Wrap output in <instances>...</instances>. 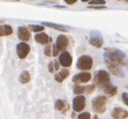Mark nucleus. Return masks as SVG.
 Instances as JSON below:
<instances>
[{
	"mask_svg": "<svg viewBox=\"0 0 128 119\" xmlns=\"http://www.w3.org/2000/svg\"><path fill=\"white\" fill-rule=\"evenodd\" d=\"M69 75H70L69 70L64 69V70L60 71L58 73H56V74L54 75V79H56V82L62 83V82L64 80H65L66 78H68V77H69Z\"/></svg>",
	"mask_w": 128,
	"mask_h": 119,
	"instance_id": "nucleus-16",
	"label": "nucleus"
},
{
	"mask_svg": "<svg viewBox=\"0 0 128 119\" xmlns=\"http://www.w3.org/2000/svg\"><path fill=\"white\" fill-rule=\"evenodd\" d=\"M105 60L107 62L119 65L121 67H126L127 61H126V56L124 52H122L119 50L115 48H106L105 50Z\"/></svg>",
	"mask_w": 128,
	"mask_h": 119,
	"instance_id": "nucleus-1",
	"label": "nucleus"
},
{
	"mask_svg": "<svg viewBox=\"0 0 128 119\" xmlns=\"http://www.w3.org/2000/svg\"><path fill=\"white\" fill-rule=\"evenodd\" d=\"M12 27L8 24L0 25V36H7L12 34Z\"/></svg>",
	"mask_w": 128,
	"mask_h": 119,
	"instance_id": "nucleus-17",
	"label": "nucleus"
},
{
	"mask_svg": "<svg viewBox=\"0 0 128 119\" xmlns=\"http://www.w3.org/2000/svg\"><path fill=\"white\" fill-rule=\"evenodd\" d=\"M58 52H60V50L56 48V46H52V56H58Z\"/></svg>",
	"mask_w": 128,
	"mask_h": 119,
	"instance_id": "nucleus-29",
	"label": "nucleus"
},
{
	"mask_svg": "<svg viewBox=\"0 0 128 119\" xmlns=\"http://www.w3.org/2000/svg\"><path fill=\"white\" fill-rule=\"evenodd\" d=\"M122 98H123V102L125 103V105H127V93H123Z\"/></svg>",
	"mask_w": 128,
	"mask_h": 119,
	"instance_id": "nucleus-31",
	"label": "nucleus"
},
{
	"mask_svg": "<svg viewBox=\"0 0 128 119\" xmlns=\"http://www.w3.org/2000/svg\"><path fill=\"white\" fill-rule=\"evenodd\" d=\"M94 119H98V116H95V117H94Z\"/></svg>",
	"mask_w": 128,
	"mask_h": 119,
	"instance_id": "nucleus-33",
	"label": "nucleus"
},
{
	"mask_svg": "<svg viewBox=\"0 0 128 119\" xmlns=\"http://www.w3.org/2000/svg\"><path fill=\"white\" fill-rule=\"evenodd\" d=\"M42 26H48V27H52V28L58 29V30H60V32H67V30H68V28L64 27L62 25H58V24L50 23V22H42Z\"/></svg>",
	"mask_w": 128,
	"mask_h": 119,
	"instance_id": "nucleus-19",
	"label": "nucleus"
},
{
	"mask_svg": "<svg viewBox=\"0 0 128 119\" xmlns=\"http://www.w3.org/2000/svg\"><path fill=\"white\" fill-rule=\"evenodd\" d=\"M89 8H93V9H105L106 6L105 5H90Z\"/></svg>",
	"mask_w": 128,
	"mask_h": 119,
	"instance_id": "nucleus-27",
	"label": "nucleus"
},
{
	"mask_svg": "<svg viewBox=\"0 0 128 119\" xmlns=\"http://www.w3.org/2000/svg\"><path fill=\"white\" fill-rule=\"evenodd\" d=\"M125 1H127V0H125Z\"/></svg>",
	"mask_w": 128,
	"mask_h": 119,
	"instance_id": "nucleus-35",
	"label": "nucleus"
},
{
	"mask_svg": "<svg viewBox=\"0 0 128 119\" xmlns=\"http://www.w3.org/2000/svg\"><path fill=\"white\" fill-rule=\"evenodd\" d=\"M83 2H88V1H90V0H82Z\"/></svg>",
	"mask_w": 128,
	"mask_h": 119,
	"instance_id": "nucleus-32",
	"label": "nucleus"
},
{
	"mask_svg": "<svg viewBox=\"0 0 128 119\" xmlns=\"http://www.w3.org/2000/svg\"><path fill=\"white\" fill-rule=\"evenodd\" d=\"M94 90H95V85H89L88 87H86V93L88 94H91Z\"/></svg>",
	"mask_w": 128,
	"mask_h": 119,
	"instance_id": "nucleus-26",
	"label": "nucleus"
},
{
	"mask_svg": "<svg viewBox=\"0 0 128 119\" xmlns=\"http://www.w3.org/2000/svg\"><path fill=\"white\" fill-rule=\"evenodd\" d=\"M54 62H50V64H48V71L50 72V73H54Z\"/></svg>",
	"mask_w": 128,
	"mask_h": 119,
	"instance_id": "nucleus-28",
	"label": "nucleus"
},
{
	"mask_svg": "<svg viewBox=\"0 0 128 119\" xmlns=\"http://www.w3.org/2000/svg\"><path fill=\"white\" fill-rule=\"evenodd\" d=\"M34 40H36L38 44H48V42H52V38H50L46 34L42 32H38V34H36Z\"/></svg>",
	"mask_w": 128,
	"mask_h": 119,
	"instance_id": "nucleus-13",
	"label": "nucleus"
},
{
	"mask_svg": "<svg viewBox=\"0 0 128 119\" xmlns=\"http://www.w3.org/2000/svg\"><path fill=\"white\" fill-rule=\"evenodd\" d=\"M86 106V98L84 96H78L73 101V107L76 112H81Z\"/></svg>",
	"mask_w": 128,
	"mask_h": 119,
	"instance_id": "nucleus-9",
	"label": "nucleus"
},
{
	"mask_svg": "<svg viewBox=\"0 0 128 119\" xmlns=\"http://www.w3.org/2000/svg\"><path fill=\"white\" fill-rule=\"evenodd\" d=\"M64 1H65L67 4H69V5H72V4H75L78 0H64Z\"/></svg>",
	"mask_w": 128,
	"mask_h": 119,
	"instance_id": "nucleus-30",
	"label": "nucleus"
},
{
	"mask_svg": "<svg viewBox=\"0 0 128 119\" xmlns=\"http://www.w3.org/2000/svg\"><path fill=\"white\" fill-rule=\"evenodd\" d=\"M54 107L56 110L60 112H66L67 110H69V104L66 101H62V100H58L54 104Z\"/></svg>",
	"mask_w": 128,
	"mask_h": 119,
	"instance_id": "nucleus-18",
	"label": "nucleus"
},
{
	"mask_svg": "<svg viewBox=\"0 0 128 119\" xmlns=\"http://www.w3.org/2000/svg\"><path fill=\"white\" fill-rule=\"evenodd\" d=\"M101 89H102V90H103L108 96H114V95L117 93V87L113 86L110 82H108V83H106L104 86H102Z\"/></svg>",
	"mask_w": 128,
	"mask_h": 119,
	"instance_id": "nucleus-14",
	"label": "nucleus"
},
{
	"mask_svg": "<svg viewBox=\"0 0 128 119\" xmlns=\"http://www.w3.org/2000/svg\"><path fill=\"white\" fill-rule=\"evenodd\" d=\"M91 2L90 5H105L106 4V1L105 0H90Z\"/></svg>",
	"mask_w": 128,
	"mask_h": 119,
	"instance_id": "nucleus-23",
	"label": "nucleus"
},
{
	"mask_svg": "<svg viewBox=\"0 0 128 119\" xmlns=\"http://www.w3.org/2000/svg\"><path fill=\"white\" fill-rule=\"evenodd\" d=\"M29 80H30V75H29V73H28L27 71L21 72V74H20V76H19V81H20V83L26 84L27 82H29Z\"/></svg>",
	"mask_w": 128,
	"mask_h": 119,
	"instance_id": "nucleus-20",
	"label": "nucleus"
},
{
	"mask_svg": "<svg viewBox=\"0 0 128 119\" xmlns=\"http://www.w3.org/2000/svg\"><path fill=\"white\" fill-rule=\"evenodd\" d=\"M52 46H50V42H48V46L46 48V50H44V54L48 56H52Z\"/></svg>",
	"mask_w": 128,
	"mask_h": 119,
	"instance_id": "nucleus-25",
	"label": "nucleus"
},
{
	"mask_svg": "<svg viewBox=\"0 0 128 119\" xmlns=\"http://www.w3.org/2000/svg\"><path fill=\"white\" fill-rule=\"evenodd\" d=\"M93 67V58L90 56H81L77 62V68L81 71H88Z\"/></svg>",
	"mask_w": 128,
	"mask_h": 119,
	"instance_id": "nucleus-3",
	"label": "nucleus"
},
{
	"mask_svg": "<svg viewBox=\"0 0 128 119\" xmlns=\"http://www.w3.org/2000/svg\"><path fill=\"white\" fill-rule=\"evenodd\" d=\"M69 44V40L66 36L60 34V36L56 38V46L58 50H65L67 48Z\"/></svg>",
	"mask_w": 128,
	"mask_h": 119,
	"instance_id": "nucleus-10",
	"label": "nucleus"
},
{
	"mask_svg": "<svg viewBox=\"0 0 128 119\" xmlns=\"http://www.w3.org/2000/svg\"><path fill=\"white\" fill-rule=\"evenodd\" d=\"M74 92H75V94H84L86 92V87L81 86V85H75Z\"/></svg>",
	"mask_w": 128,
	"mask_h": 119,
	"instance_id": "nucleus-21",
	"label": "nucleus"
},
{
	"mask_svg": "<svg viewBox=\"0 0 128 119\" xmlns=\"http://www.w3.org/2000/svg\"><path fill=\"white\" fill-rule=\"evenodd\" d=\"M113 119H125L127 118V111L121 108H115L112 111Z\"/></svg>",
	"mask_w": 128,
	"mask_h": 119,
	"instance_id": "nucleus-15",
	"label": "nucleus"
},
{
	"mask_svg": "<svg viewBox=\"0 0 128 119\" xmlns=\"http://www.w3.org/2000/svg\"><path fill=\"white\" fill-rule=\"evenodd\" d=\"M106 64H107V67L110 70V72L112 74H114L115 76H118V77H121V78H123L125 76L124 73L121 70V66L113 64V63H110V62H107V61H106Z\"/></svg>",
	"mask_w": 128,
	"mask_h": 119,
	"instance_id": "nucleus-12",
	"label": "nucleus"
},
{
	"mask_svg": "<svg viewBox=\"0 0 128 119\" xmlns=\"http://www.w3.org/2000/svg\"><path fill=\"white\" fill-rule=\"evenodd\" d=\"M17 36L18 38L23 40V42H28L30 38V32L25 26H19L17 28Z\"/></svg>",
	"mask_w": 128,
	"mask_h": 119,
	"instance_id": "nucleus-11",
	"label": "nucleus"
},
{
	"mask_svg": "<svg viewBox=\"0 0 128 119\" xmlns=\"http://www.w3.org/2000/svg\"><path fill=\"white\" fill-rule=\"evenodd\" d=\"M90 44L96 46V48H101L104 44V40L103 36L101 34V32H97V30H93L90 32V40H89Z\"/></svg>",
	"mask_w": 128,
	"mask_h": 119,
	"instance_id": "nucleus-4",
	"label": "nucleus"
},
{
	"mask_svg": "<svg viewBox=\"0 0 128 119\" xmlns=\"http://www.w3.org/2000/svg\"><path fill=\"white\" fill-rule=\"evenodd\" d=\"M58 63L64 68L71 67V65L73 63V58H72L71 54L67 50H62V52L60 54V58H58Z\"/></svg>",
	"mask_w": 128,
	"mask_h": 119,
	"instance_id": "nucleus-6",
	"label": "nucleus"
},
{
	"mask_svg": "<svg viewBox=\"0 0 128 119\" xmlns=\"http://www.w3.org/2000/svg\"><path fill=\"white\" fill-rule=\"evenodd\" d=\"M14 1H19V0H14Z\"/></svg>",
	"mask_w": 128,
	"mask_h": 119,
	"instance_id": "nucleus-34",
	"label": "nucleus"
},
{
	"mask_svg": "<svg viewBox=\"0 0 128 119\" xmlns=\"http://www.w3.org/2000/svg\"><path fill=\"white\" fill-rule=\"evenodd\" d=\"M92 78V75L90 73H87V72H84L83 73H80V74H77L76 76L73 77V82L75 83H78V84H83V83H88Z\"/></svg>",
	"mask_w": 128,
	"mask_h": 119,
	"instance_id": "nucleus-8",
	"label": "nucleus"
},
{
	"mask_svg": "<svg viewBox=\"0 0 128 119\" xmlns=\"http://www.w3.org/2000/svg\"><path fill=\"white\" fill-rule=\"evenodd\" d=\"M28 28L30 29V30L34 32H40L44 30V26H42V25H34V24H31V25L28 26Z\"/></svg>",
	"mask_w": 128,
	"mask_h": 119,
	"instance_id": "nucleus-22",
	"label": "nucleus"
},
{
	"mask_svg": "<svg viewBox=\"0 0 128 119\" xmlns=\"http://www.w3.org/2000/svg\"><path fill=\"white\" fill-rule=\"evenodd\" d=\"M29 50H30V46L26 42H20L16 46V52L19 58H25L29 54Z\"/></svg>",
	"mask_w": 128,
	"mask_h": 119,
	"instance_id": "nucleus-7",
	"label": "nucleus"
},
{
	"mask_svg": "<svg viewBox=\"0 0 128 119\" xmlns=\"http://www.w3.org/2000/svg\"><path fill=\"white\" fill-rule=\"evenodd\" d=\"M106 103H107V98L105 96H98L92 101V107L93 110L96 113H104L106 110Z\"/></svg>",
	"mask_w": 128,
	"mask_h": 119,
	"instance_id": "nucleus-2",
	"label": "nucleus"
},
{
	"mask_svg": "<svg viewBox=\"0 0 128 119\" xmlns=\"http://www.w3.org/2000/svg\"><path fill=\"white\" fill-rule=\"evenodd\" d=\"M78 119H91V115L89 112H84L78 116Z\"/></svg>",
	"mask_w": 128,
	"mask_h": 119,
	"instance_id": "nucleus-24",
	"label": "nucleus"
},
{
	"mask_svg": "<svg viewBox=\"0 0 128 119\" xmlns=\"http://www.w3.org/2000/svg\"><path fill=\"white\" fill-rule=\"evenodd\" d=\"M95 80H96V83H97V85L99 86V88H101L106 83L110 82V75H109L108 72H106L104 70H101V71H98L97 73H96Z\"/></svg>",
	"mask_w": 128,
	"mask_h": 119,
	"instance_id": "nucleus-5",
	"label": "nucleus"
}]
</instances>
